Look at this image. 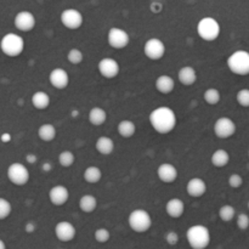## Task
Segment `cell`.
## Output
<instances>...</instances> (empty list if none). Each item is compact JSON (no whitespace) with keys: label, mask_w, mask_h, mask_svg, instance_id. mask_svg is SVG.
Returning a JSON list of instances; mask_svg holds the SVG:
<instances>
[{"label":"cell","mask_w":249,"mask_h":249,"mask_svg":"<svg viewBox=\"0 0 249 249\" xmlns=\"http://www.w3.org/2000/svg\"><path fill=\"white\" fill-rule=\"evenodd\" d=\"M49 82H50L51 87L55 89L63 90L70 84V74L67 73V71L61 67L53 68L49 74Z\"/></svg>","instance_id":"cell-15"},{"label":"cell","mask_w":249,"mask_h":249,"mask_svg":"<svg viewBox=\"0 0 249 249\" xmlns=\"http://www.w3.org/2000/svg\"><path fill=\"white\" fill-rule=\"evenodd\" d=\"M186 192L190 197L199 198L207 192V184L201 178H192L186 185Z\"/></svg>","instance_id":"cell-18"},{"label":"cell","mask_w":249,"mask_h":249,"mask_svg":"<svg viewBox=\"0 0 249 249\" xmlns=\"http://www.w3.org/2000/svg\"><path fill=\"white\" fill-rule=\"evenodd\" d=\"M32 105L36 109H45L50 106V96L45 91H36L32 95Z\"/></svg>","instance_id":"cell-24"},{"label":"cell","mask_w":249,"mask_h":249,"mask_svg":"<svg viewBox=\"0 0 249 249\" xmlns=\"http://www.w3.org/2000/svg\"><path fill=\"white\" fill-rule=\"evenodd\" d=\"M0 249H6V245H5V242L1 238H0Z\"/></svg>","instance_id":"cell-44"},{"label":"cell","mask_w":249,"mask_h":249,"mask_svg":"<svg viewBox=\"0 0 249 249\" xmlns=\"http://www.w3.org/2000/svg\"><path fill=\"white\" fill-rule=\"evenodd\" d=\"M67 60L71 65H80L84 60V53L80 49L77 48H72L67 53Z\"/></svg>","instance_id":"cell-33"},{"label":"cell","mask_w":249,"mask_h":249,"mask_svg":"<svg viewBox=\"0 0 249 249\" xmlns=\"http://www.w3.org/2000/svg\"><path fill=\"white\" fill-rule=\"evenodd\" d=\"M107 43L111 48L116 49V50H122L129 45L130 36L125 29L119 28V27H112L107 33Z\"/></svg>","instance_id":"cell-8"},{"label":"cell","mask_w":249,"mask_h":249,"mask_svg":"<svg viewBox=\"0 0 249 249\" xmlns=\"http://www.w3.org/2000/svg\"><path fill=\"white\" fill-rule=\"evenodd\" d=\"M36 230V224L34 221H28V223L24 225V231L27 233H33Z\"/></svg>","instance_id":"cell-40"},{"label":"cell","mask_w":249,"mask_h":249,"mask_svg":"<svg viewBox=\"0 0 249 249\" xmlns=\"http://www.w3.org/2000/svg\"><path fill=\"white\" fill-rule=\"evenodd\" d=\"M164 240L169 246H177L180 241V236L177 231H168L164 236Z\"/></svg>","instance_id":"cell-39"},{"label":"cell","mask_w":249,"mask_h":249,"mask_svg":"<svg viewBox=\"0 0 249 249\" xmlns=\"http://www.w3.org/2000/svg\"><path fill=\"white\" fill-rule=\"evenodd\" d=\"M178 80L185 87H191L197 82V72L191 66H184L178 72Z\"/></svg>","instance_id":"cell-19"},{"label":"cell","mask_w":249,"mask_h":249,"mask_svg":"<svg viewBox=\"0 0 249 249\" xmlns=\"http://www.w3.org/2000/svg\"><path fill=\"white\" fill-rule=\"evenodd\" d=\"M165 50L167 48L160 38H150L143 45V53L146 57L152 61L160 60L165 55Z\"/></svg>","instance_id":"cell-10"},{"label":"cell","mask_w":249,"mask_h":249,"mask_svg":"<svg viewBox=\"0 0 249 249\" xmlns=\"http://www.w3.org/2000/svg\"><path fill=\"white\" fill-rule=\"evenodd\" d=\"M248 158H249V150H248Z\"/></svg>","instance_id":"cell-46"},{"label":"cell","mask_w":249,"mask_h":249,"mask_svg":"<svg viewBox=\"0 0 249 249\" xmlns=\"http://www.w3.org/2000/svg\"><path fill=\"white\" fill-rule=\"evenodd\" d=\"M228 67L231 73L240 77L249 74V53L246 50H236L228 57Z\"/></svg>","instance_id":"cell-4"},{"label":"cell","mask_w":249,"mask_h":249,"mask_svg":"<svg viewBox=\"0 0 249 249\" xmlns=\"http://www.w3.org/2000/svg\"><path fill=\"white\" fill-rule=\"evenodd\" d=\"M236 100H237V104L241 107H245L248 108L249 107V89L245 88V89H241L240 91L236 95Z\"/></svg>","instance_id":"cell-36"},{"label":"cell","mask_w":249,"mask_h":249,"mask_svg":"<svg viewBox=\"0 0 249 249\" xmlns=\"http://www.w3.org/2000/svg\"><path fill=\"white\" fill-rule=\"evenodd\" d=\"M107 113L102 107H92L89 112V122L95 126H100L106 123Z\"/></svg>","instance_id":"cell-26"},{"label":"cell","mask_w":249,"mask_h":249,"mask_svg":"<svg viewBox=\"0 0 249 249\" xmlns=\"http://www.w3.org/2000/svg\"><path fill=\"white\" fill-rule=\"evenodd\" d=\"M178 175H179V173H178L177 167L172 163H162L157 168L158 179L164 184H172V182L177 181Z\"/></svg>","instance_id":"cell-17"},{"label":"cell","mask_w":249,"mask_h":249,"mask_svg":"<svg viewBox=\"0 0 249 249\" xmlns=\"http://www.w3.org/2000/svg\"><path fill=\"white\" fill-rule=\"evenodd\" d=\"M97 207V199L94 195H84L79 199V208L84 213H92Z\"/></svg>","instance_id":"cell-29"},{"label":"cell","mask_w":249,"mask_h":249,"mask_svg":"<svg viewBox=\"0 0 249 249\" xmlns=\"http://www.w3.org/2000/svg\"><path fill=\"white\" fill-rule=\"evenodd\" d=\"M117 131H118L122 138L129 139L135 135L136 125L134 122L129 121V119H124V121L119 122L118 126H117Z\"/></svg>","instance_id":"cell-27"},{"label":"cell","mask_w":249,"mask_h":249,"mask_svg":"<svg viewBox=\"0 0 249 249\" xmlns=\"http://www.w3.org/2000/svg\"><path fill=\"white\" fill-rule=\"evenodd\" d=\"M26 160L28 164H34V163H36V160H38V157H36V155H34V153H28V155L26 156Z\"/></svg>","instance_id":"cell-41"},{"label":"cell","mask_w":249,"mask_h":249,"mask_svg":"<svg viewBox=\"0 0 249 249\" xmlns=\"http://www.w3.org/2000/svg\"><path fill=\"white\" fill-rule=\"evenodd\" d=\"M70 199V191L63 185H55L49 191V201L56 207H62Z\"/></svg>","instance_id":"cell-16"},{"label":"cell","mask_w":249,"mask_h":249,"mask_svg":"<svg viewBox=\"0 0 249 249\" xmlns=\"http://www.w3.org/2000/svg\"><path fill=\"white\" fill-rule=\"evenodd\" d=\"M75 162V156L72 151H62V152L58 155V163H60L61 167L63 168H70L74 164Z\"/></svg>","instance_id":"cell-32"},{"label":"cell","mask_w":249,"mask_h":249,"mask_svg":"<svg viewBox=\"0 0 249 249\" xmlns=\"http://www.w3.org/2000/svg\"><path fill=\"white\" fill-rule=\"evenodd\" d=\"M60 18L61 23L67 29H71V31L79 29L83 26V22H84V17H83L82 12L78 11L77 9L63 10Z\"/></svg>","instance_id":"cell-11"},{"label":"cell","mask_w":249,"mask_h":249,"mask_svg":"<svg viewBox=\"0 0 249 249\" xmlns=\"http://www.w3.org/2000/svg\"><path fill=\"white\" fill-rule=\"evenodd\" d=\"M186 240L192 249H207L211 245V231L204 225H194L186 231Z\"/></svg>","instance_id":"cell-2"},{"label":"cell","mask_w":249,"mask_h":249,"mask_svg":"<svg viewBox=\"0 0 249 249\" xmlns=\"http://www.w3.org/2000/svg\"><path fill=\"white\" fill-rule=\"evenodd\" d=\"M11 139H12L11 134H9V133H4L0 135V141L4 143H9L10 141H11Z\"/></svg>","instance_id":"cell-42"},{"label":"cell","mask_w":249,"mask_h":249,"mask_svg":"<svg viewBox=\"0 0 249 249\" xmlns=\"http://www.w3.org/2000/svg\"><path fill=\"white\" fill-rule=\"evenodd\" d=\"M213 130L216 138L229 139L235 135L236 130H237V126H236L235 122L231 118H229V117H220L214 123Z\"/></svg>","instance_id":"cell-9"},{"label":"cell","mask_w":249,"mask_h":249,"mask_svg":"<svg viewBox=\"0 0 249 249\" xmlns=\"http://www.w3.org/2000/svg\"><path fill=\"white\" fill-rule=\"evenodd\" d=\"M211 162L214 167L216 168H224L230 163V153L228 152L226 150H216L215 152L212 155L211 157Z\"/></svg>","instance_id":"cell-25"},{"label":"cell","mask_w":249,"mask_h":249,"mask_svg":"<svg viewBox=\"0 0 249 249\" xmlns=\"http://www.w3.org/2000/svg\"><path fill=\"white\" fill-rule=\"evenodd\" d=\"M248 209H249V201H248Z\"/></svg>","instance_id":"cell-45"},{"label":"cell","mask_w":249,"mask_h":249,"mask_svg":"<svg viewBox=\"0 0 249 249\" xmlns=\"http://www.w3.org/2000/svg\"><path fill=\"white\" fill-rule=\"evenodd\" d=\"M165 212L173 219L181 218L185 213V203L180 198H172L165 204Z\"/></svg>","instance_id":"cell-21"},{"label":"cell","mask_w":249,"mask_h":249,"mask_svg":"<svg viewBox=\"0 0 249 249\" xmlns=\"http://www.w3.org/2000/svg\"><path fill=\"white\" fill-rule=\"evenodd\" d=\"M56 135H57V131H56V128L53 124L45 123L39 126L38 136L44 142H51V141L55 140Z\"/></svg>","instance_id":"cell-23"},{"label":"cell","mask_w":249,"mask_h":249,"mask_svg":"<svg viewBox=\"0 0 249 249\" xmlns=\"http://www.w3.org/2000/svg\"><path fill=\"white\" fill-rule=\"evenodd\" d=\"M97 71L106 79H113L121 72V66L118 61L112 57H104L97 63Z\"/></svg>","instance_id":"cell-12"},{"label":"cell","mask_w":249,"mask_h":249,"mask_svg":"<svg viewBox=\"0 0 249 249\" xmlns=\"http://www.w3.org/2000/svg\"><path fill=\"white\" fill-rule=\"evenodd\" d=\"M203 99L208 105H211V106H215V105H218L219 102H220L221 94L216 88H208V89L204 91Z\"/></svg>","instance_id":"cell-31"},{"label":"cell","mask_w":249,"mask_h":249,"mask_svg":"<svg viewBox=\"0 0 249 249\" xmlns=\"http://www.w3.org/2000/svg\"><path fill=\"white\" fill-rule=\"evenodd\" d=\"M95 148L102 156H109L114 151V141L109 136H100L95 142Z\"/></svg>","instance_id":"cell-22"},{"label":"cell","mask_w":249,"mask_h":249,"mask_svg":"<svg viewBox=\"0 0 249 249\" xmlns=\"http://www.w3.org/2000/svg\"><path fill=\"white\" fill-rule=\"evenodd\" d=\"M221 27L213 17H203L197 23V34L204 41H214L219 38Z\"/></svg>","instance_id":"cell-6"},{"label":"cell","mask_w":249,"mask_h":249,"mask_svg":"<svg viewBox=\"0 0 249 249\" xmlns=\"http://www.w3.org/2000/svg\"><path fill=\"white\" fill-rule=\"evenodd\" d=\"M228 182L229 186L232 187V189H240L243 185V178L240 174H237V173H235V174H231L229 177Z\"/></svg>","instance_id":"cell-38"},{"label":"cell","mask_w":249,"mask_h":249,"mask_svg":"<svg viewBox=\"0 0 249 249\" xmlns=\"http://www.w3.org/2000/svg\"><path fill=\"white\" fill-rule=\"evenodd\" d=\"M236 224L240 230L246 231L249 229V215L246 213H240L236 216Z\"/></svg>","instance_id":"cell-37"},{"label":"cell","mask_w":249,"mask_h":249,"mask_svg":"<svg viewBox=\"0 0 249 249\" xmlns=\"http://www.w3.org/2000/svg\"><path fill=\"white\" fill-rule=\"evenodd\" d=\"M14 24L16 27L17 31L19 32H31L33 31L34 27L36 24V16L32 14L31 11H19L17 12V15L15 16Z\"/></svg>","instance_id":"cell-13"},{"label":"cell","mask_w":249,"mask_h":249,"mask_svg":"<svg viewBox=\"0 0 249 249\" xmlns=\"http://www.w3.org/2000/svg\"><path fill=\"white\" fill-rule=\"evenodd\" d=\"M6 175L9 181L11 184L16 185V186H24L29 181V178H31L28 168L18 162L12 163V164L9 165Z\"/></svg>","instance_id":"cell-7"},{"label":"cell","mask_w":249,"mask_h":249,"mask_svg":"<svg viewBox=\"0 0 249 249\" xmlns=\"http://www.w3.org/2000/svg\"><path fill=\"white\" fill-rule=\"evenodd\" d=\"M0 50L7 57H17L24 50V40L16 33H7L0 40Z\"/></svg>","instance_id":"cell-3"},{"label":"cell","mask_w":249,"mask_h":249,"mask_svg":"<svg viewBox=\"0 0 249 249\" xmlns=\"http://www.w3.org/2000/svg\"><path fill=\"white\" fill-rule=\"evenodd\" d=\"M148 121H150L153 130L160 135H167V134L172 133L178 123L174 109L168 106H160L153 109L150 113Z\"/></svg>","instance_id":"cell-1"},{"label":"cell","mask_w":249,"mask_h":249,"mask_svg":"<svg viewBox=\"0 0 249 249\" xmlns=\"http://www.w3.org/2000/svg\"><path fill=\"white\" fill-rule=\"evenodd\" d=\"M129 228L136 233H145L152 228V218L145 209H135L128 216Z\"/></svg>","instance_id":"cell-5"},{"label":"cell","mask_w":249,"mask_h":249,"mask_svg":"<svg viewBox=\"0 0 249 249\" xmlns=\"http://www.w3.org/2000/svg\"><path fill=\"white\" fill-rule=\"evenodd\" d=\"M43 170L44 172H51V169H53V164H51V163H44L43 164Z\"/></svg>","instance_id":"cell-43"},{"label":"cell","mask_w":249,"mask_h":249,"mask_svg":"<svg viewBox=\"0 0 249 249\" xmlns=\"http://www.w3.org/2000/svg\"><path fill=\"white\" fill-rule=\"evenodd\" d=\"M55 236L61 242H71L77 236V229L70 221H60L55 226Z\"/></svg>","instance_id":"cell-14"},{"label":"cell","mask_w":249,"mask_h":249,"mask_svg":"<svg viewBox=\"0 0 249 249\" xmlns=\"http://www.w3.org/2000/svg\"><path fill=\"white\" fill-rule=\"evenodd\" d=\"M237 213H236L235 207H232L231 204H224L223 207H220L219 209V218L224 221V223H230L233 219H236Z\"/></svg>","instance_id":"cell-30"},{"label":"cell","mask_w":249,"mask_h":249,"mask_svg":"<svg viewBox=\"0 0 249 249\" xmlns=\"http://www.w3.org/2000/svg\"><path fill=\"white\" fill-rule=\"evenodd\" d=\"M12 212V206L6 198L0 197V220H5L10 216Z\"/></svg>","instance_id":"cell-34"},{"label":"cell","mask_w":249,"mask_h":249,"mask_svg":"<svg viewBox=\"0 0 249 249\" xmlns=\"http://www.w3.org/2000/svg\"><path fill=\"white\" fill-rule=\"evenodd\" d=\"M83 178L88 184H97L102 179V170L96 165H90L84 170Z\"/></svg>","instance_id":"cell-28"},{"label":"cell","mask_w":249,"mask_h":249,"mask_svg":"<svg viewBox=\"0 0 249 249\" xmlns=\"http://www.w3.org/2000/svg\"><path fill=\"white\" fill-rule=\"evenodd\" d=\"M94 238L96 242L101 243V245L102 243H107L111 240V232L106 228H100L94 232Z\"/></svg>","instance_id":"cell-35"},{"label":"cell","mask_w":249,"mask_h":249,"mask_svg":"<svg viewBox=\"0 0 249 249\" xmlns=\"http://www.w3.org/2000/svg\"><path fill=\"white\" fill-rule=\"evenodd\" d=\"M156 89L158 92L163 95L172 94L175 89V80L174 78L168 74H162L156 79Z\"/></svg>","instance_id":"cell-20"}]
</instances>
